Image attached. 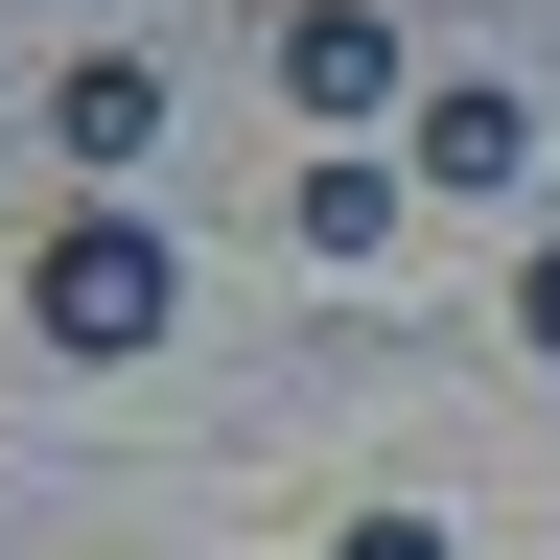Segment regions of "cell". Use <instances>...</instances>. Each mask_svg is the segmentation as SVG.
Segmentation results:
<instances>
[{
    "mask_svg": "<svg viewBox=\"0 0 560 560\" xmlns=\"http://www.w3.org/2000/svg\"><path fill=\"white\" fill-rule=\"evenodd\" d=\"M327 560H467V537H444V514H350Z\"/></svg>",
    "mask_w": 560,
    "mask_h": 560,
    "instance_id": "8992f818",
    "label": "cell"
},
{
    "mask_svg": "<svg viewBox=\"0 0 560 560\" xmlns=\"http://www.w3.org/2000/svg\"><path fill=\"white\" fill-rule=\"evenodd\" d=\"M397 164H420V187H537V94H490V70H444Z\"/></svg>",
    "mask_w": 560,
    "mask_h": 560,
    "instance_id": "5b68a950",
    "label": "cell"
},
{
    "mask_svg": "<svg viewBox=\"0 0 560 560\" xmlns=\"http://www.w3.org/2000/svg\"><path fill=\"white\" fill-rule=\"evenodd\" d=\"M397 210H420V164H374V140H327V164L280 187V234H304L327 280H374V257H397Z\"/></svg>",
    "mask_w": 560,
    "mask_h": 560,
    "instance_id": "277c9868",
    "label": "cell"
},
{
    "mask_svg": "<svg viewBox=\"0 0 560 560\" xmlns=\"http://www.w3.org/2000/svg\"><path fill=\"white\" fill-rule=\"evenodd\" d=\"M24 327L70 350V374H117V350H164L187 327V257H164V210H47V257H24Z\"/></svg>",
    "mask_w": 560,
    "mask_h": 560,
    "instance_id": "6da1fadb",
    "label": "cell"
},
{
    "mask_svg": "<svg viewBox=\"0 0 560 560\" xmlns=\"http://www.w3.org/2000/svg\"><path fill=\"white\" fill-rule=\"evenodd\" d=\"M47 164H94V187L164 164V47H70L47 70Z\"/></svg>",
    "mask_w": 560,
    "mask_h": 560,
    "instance_id": "3957f363",
    "label": "cell"
},
{
    "mask_svg": "<svg viewBox=\"0 0 560 560\" xmlns=\"http://www.w3.org/2000/svg\"><path fill=\"white\" fill-rule=\"evenodd\" d=\"M514 327H537V350H560V234H537V280H514Z\"/></svg>",
    "mask_w": 560,
    "mask_h": 560,
    "instance_id": "52a82bcc",
    "label": "cell"
},
{
    "mask_svg": "<svg viewBox=\"0 0 560 560\" xmlns=\"http://www.w3.org/2000/svg\"><path fill=\"white\" fill-rule=\"evenodd\" d=\"M280 94H304L327 140L397 117V0H280Z\"/></svg>",
    "mask_w": 560,
    "mask_h": 560,
    "instance_id": "7a4b0ae2",
    "label": "cell"
}]
</instances>
